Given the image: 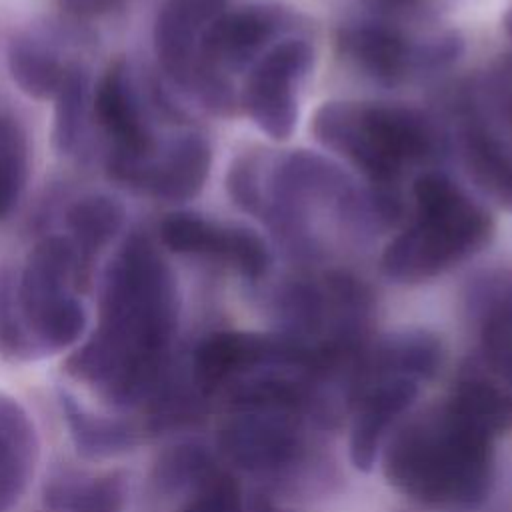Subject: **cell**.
Listing matches in <instances>:
<instances>
[{
  "instance_id": "1",
  "label": "cell",
  "mask_w": 512,
  "mask_h": 512,
  "mask_svg": "<svg viewBox=\"0 0 512 512\" xmlns=\"http://www.w3.org/2000/svg\"><path fill=\"white\" fill-rule=\"evenodd\" d=\"M176 276L158 244L130 232L100 278L98 322L64 360V370L114 408L150 404L168 380L178 332Z\"/></svg>"
},
{
  "instance_id": "2",
  "label": "cell",
  "mask_w": 512,
  "mask_h": 512,
  "mask_svg": "<svg viewBox=\"0 0 512 512\" xmlns=\"http://www.w3.org/2000/svg\"><path fill=\"white\" fill-rule=\"evenodd\" d=\"M230 200L260 220L282 248L304 262L330 252L328 232L366 238L392 228L380 196L344 166L312 152L250 148L226 174Z\"/></svg>"
},
{
  "instance_id": "3",
  "label": "cell",
  "mask_w": 512,
  "mask_h": 512,
  "mask_svg": "<svg viewBox=\"0 0 512 512\" xmlns=\"http://www.w3.org/2000/svg\"><path fill=\"white\" fill-rule=\"evenodd\" d=\"M494 436L448 398L392 430L380 450L382 470L412 500L438 508H470L490 492Z\"/></svg>"
},
{
  "instance_id": "4",
  "label": "cell",
  "mask_w": 512,
  "mask_h": 512,
  "mask_svg": "<svg viewBox=\"0 0 512 512\" xmlns=\"http://www.w3.org/2000/svg\"><path fill=\"white\" fill-rule=\"evenodd\" d=\"M310 128L318 144L380 190L400 192L412 170H424L446 150L438 124L402 104L330 100L314 112Z\"/></svg>"
},
{
  "instance_id": "5",
  "label": "cell",
  "mask_w": 512,
  "mask_h": 512,
  "mask_svg": "<svg viewBox=\"0 0 512 512\" xmlns=\"http://www.w3.org/2000/svg\"><path fill=\"white\" fill-rule=\"evenodd\" d=\"M414 216L380 256L382 274L398 284L432 280L482 252L494 236L490 212L438 170L412 180Z\"/></svg>"
},
{
  "instance_id": "6",
  "label": "cell",
  "mask_w": 512,
  "mask_h": 512,
  "mask_svg": "<svg viewBox=\"0 0 512 512\" xmlns=\"http://www.w3.org/2000/svg\"><path fill=\"white\" fill-rule=\"evenodd\" d=\"M440 364L442 344L426 330H402L366 348L350 398L348 448L358 470L374 466L386 438Z\"/></svg>"
},
{
  "instance_id": "7",
  "label": "cell",
  "mask_w": 512,
  "mask_h": 512,
  "mask_svg": "<svg viewBox=\"0 0 512 512\" xmlns=\"http://www.w3.org/2000/svg\"><path fill=\"white\" fill-rule=\"evenodd\" d=\"M92 280L64 234L40 238L18 268V302L26 330L40 358L76 346L88 324L80 292Z\"/></svg>"
},
{
  "instance_id": "8",
  "label": "cell",
  "mask_w": 512,
  "mask_h": 512,
  "mask_svg": "<svg viewBox=\"0 0 512 512\" xmlns=\"http://www.w3.org/2000/svg\"><path fill=\"white\" fill-rule=\"evenodd\" d=\"M478 296V348L450 398L498 434L512 426V278H490Z\"/></svg>"
},
{
  "instance_id": "9",
  "label": "cell",
  "mask_w": 512,
  "mask_h": 512,
  "mask_svg": "<svg viewBox=\"0 0 512 512\" xmlns=\"http://www.w3.org/2000/svg\"><path fill=\"white\" fill-rule=\"evenodd\" d=\"M340 54L364 76L382 84L432 76L456 64L464 52V38L454 28L414 36L390 16H368L346 22L338 32Z\"/></svg>"
},
{
  "instance_id": "10",
  "label": "cell",
  "mask_w": 512,
  "mask_h": 512,
  "mask_svg": "<svg viewBox=\"0 0 512 512\" xmlns=\"http://www.w3.org/2000/svg\"><path fill=\"white\" fill-rule=\"evenodd\" d=\"M226 8V0H164L152 28V44L166 80L214 116L240 110L234 80L214 74L202 58V34Z\"/></svg>"
},
{
  "instance_id": "11",
  "label": "cell",
  "mask_w": 512,
  "mask_h": 512,
  "mask_svg": "<svg viewBox=\"0 0 512 512\" xmlns=\"http://www.w3.org/2000/svg\"><path fill=\"white\" fill-rule=\"evenodd\" d=\"M218 432L222 454L248 472H276L304 450V424L312 414L298 402H252L226 408Z\"/></svg>"
},
{
  "instance_id": "12",
  "label": "cell",
  "mask_w": 512,
  "mask_h": 512,
  "mask_svg": "<svg viewBox=\"0 0 512 512\" xmlns=\"http://www.w3.org/2000/svg\"><path fill=\"white\" fill-rule=\"evenodd\" d=\"M310 36H288L270 46L244 74L240 110L274 140H288L298 122V88L314 68Z\"/></svg>"
},
{
  "instance_id": "13",
  "label": "cell",
  "mask_w": 512,
  "mask_h": 512,
  "mask_svg": "<svg viewBox=\"0 0 512 512\" xmlns=\"http://www.w3.org/2000/svg\"><path fill=\"white\" fill-rule=\"evenodd\" d=\"M310 32V22L284 4L252 2L224 8L202 34V58L214 74L234 80L276 42Z\"/></svg>"
},
{
  "instance_id": "14",
  "label": "cell",
  "mask_w": 512,
  "mask_h": 512,
  "mask_svg": "<svg viewBox=\"0 0 512 512\" xmlns=\"http://www.w3.org/2000/svg\"><path fill=\"white\" fill-rule=\"evenodd\" d=\"M212 168V146L196 130H184L160 142L144 160L106 154L104 170L110 182L158 202L182 204L196 198Z\"/></svg>"
},
{
  "instance_id": "15",
  "label": "cell",
  "mask_w": 512,
  "mask_h": 512,
  "mask_svg": "<svg viewBox=\"0 0 512 512\" xmlns=\"http://www.w3.org/2000/svg\"><path fill=\"white\" fill-rule=\"evenodd\" d=\"M158 240L172 254L222 264L250 282L262 280L270 270V250L254 230L198 212L166 214L158 224Z\"/></svg>"
},
{
  "instance_id": "16",
  "label": "cell",
  "mask_w": 512,
  "mask_h": 512,
  "mask_svg": "<svg viewBox=\"0 0 512 512\" xmlns=\"http://www.w3.org/2000/svg\"><path fill=\"white\" fill-rule=\"evenodd\" d=\"M92 120L108 138V154L144 160L160 144L152 130L148 104L126 58L112 60L94 80Z\"/></svg>"
},
{
  "instance_id": "17",
  "label": "cell",
  "mask_w": 512,
  "mask_h": 512,
  "mask_svg": "<svg viewBox=\"0 0 512 512\" xmlns=\"http://www.w3.org/2000/svg\"><path fill=\"white\" fill-rule=\"evenodd\" d=\"M456 150L474 186L492 204L512 212V142L486 120L476 98L462 108Z\"/></svg>"
},
{
  "instance_id": "18",
  "label": "cell",
  "mask_w": 512,
  "mask_h": 512,
  "mask_svg": "<svg viewBox=\"0 0 512 512\" xmlns=\"http://www.w3.org/2000/svg\"><path fill=\"white\" fill-rule=\"evenodd\" d=\"M40 442L26 408L0 392V512H10L28 488Z\"/></svg>"
},
{
  "instance_id": "19",
  "label": "cell",
  "mask_w": 512,
  "mask_h": 512,
  "mask_svg": "<svg viewBox=\"0 0 512 512\" xmlns=\"http://www.w3.org/2000/svg\"><path fill=\"white\" fill-rule=\"evenodd\" d=\"M126 224L124 204L110 194L90 192L78 196L64 212V236L68 238L82 272L94 278L98 256L120 236Z\"/></svg>"
},
{
  "instance_id": "20",
  "label": "cell",
  "mask_w": 512,
  "mask_h": 512,
  "mask_svg": "<svg viewBox=\"0 0 512 512\" xmlns=\"http://www.w3.org/2000/svg\"><path fill=\"white\" fill-rule=\"evenodd\" d=\"M58 402L70 440L86 458H114L134 450L142 440L144 426L134 420L96 414L66 390H60Z\"/></svg>"
},
{
  "instance_id": "21",
  "label": "cell",
  "mask_w": 512,
  "mask_h": 512,
  "mask_svg": "<svg viewBox=\"0 0 512 512\" xmlns=\"http://www.w3.org/2000/svg\"><path fill=\"white\" fill-rule=\"evenodd\" d=\"M70 60L42 34H14L6 46V70L16 88L32 100H52Z\"/></svg>"
},
{
  "instance_id": "22",
  "label": "cell",
  "mask_w": 512,
  "mask_h": 512,
  "mask_svg": "<svg viewBox=\"0 0 512 512\" xmlns=\"http://www.w3.org/2000/svg\"><path fill=\"white\" fill-rule=\"evenodd\" d=\"M92 92L94 78L90 70L82 62L70 60L62 84L52 98V142L64 156L76 154L86 140L92 120Z\"/></svg>"
},
{
  "instance_id": "23",
  "label": "cell",
  "mask_w": 512,
  "mask_h": 512,
  "mask_svg": "<svg viewBox=\"0 0 512 512\" xmlns=\"http://www.w3.org/2000/svg\"><path fill=\"white\" fill-rule=\"evenodd\" d=\"M42 498L52 512H122L126 504V478L122 472L88 478L58 474L44 484Z\"/></svg>"
},
{
  "instance_id": "24",
  "label": "cell",
  "mask_w": 512,
  "mask_h": 512,
  "mask_svg": "<svg viewBox=\"0 0 512 512\" xmlns=\"http://www.w3.org/2000/svg\"><path fill=\"white\" fill-rule=\"evenodd\" d=\"M30 176V142L22 120L0 104V222L20 204Z\"/></svg>"
},
{
  "instance_id": "25",
  "label": "cell",
  "mask_w": 512,
  "mask_h": 512,
  "mask_svg": "<svg viewBox=\"0 0 512 512\" xmlns=\"http://www.w3.org/2000/svg\"><path fill=\"white\" fill-rule=\"evenodd\" d=\"M18 268L12 264H0V358L12 364H24L40 360V352L34 346L18 302Z\"/></svg>"
},
{
  "instance_id": "26",
  "label": "cell",
  "mask_w": 512,
  "mask_h": 512,
  "mask_svg": "<svg viewBox=\"0 0 512 512\" xmlns=\"http://www.w3.org/2000/svg\"><path fill=\"white\" fill-rule=\"evenodd\" d=\"M214 460L204 446L180 444L166 450L154 464V484L160 492H180L192 488L206 472L214 468Z\"/></svg>"
},
{
  "instance_id": "27",
  "label": "cell",
  "mask_w": 512,
  "mask_h": 512,
  "mask_svg": "<svg viewBox=\"0 0 512 512\" xmlns=\"http://www.w3.org/2000/svg\"><path fill=\"white\" fill-rule=\"evenodd\" d=\"M176 512H244V498L238 480L214 466L192 488Z\"/></svg>"
},
{
  "instance_id": "28",
  "label": "cell",
  "mask_w": 512,
  "mask_h": 512,
  "mask_svg": "<svg viewBox=\"0 0 512 512\" xmlns=\"http://www.w3.org/2000/svg\"><path fill=\"white\" fill-rule=\"evenodd\" d=\"M130 0H56L60 12L76 22H90L126 8Z\"/></svg>"
},
{
  "instance_id": "29",
  "label": "cell",
  "mask_w": 512,
  "mask_h": 512,
  "mask_svg": "<svg viewBox=\"0 0 512 512\" xmlns=\"http://www.w3.org/2000/svg\"><path fill=\"white\" fill-rule=\"evenodd\" d=\"M370 8H374L380 16H392L404 10H410L420 0H364Z\"/></svg>"
},
{
  "instance_id": "30",
  "label": "cell",
  "mask_w": 512,
  "mask_h": 512,
  "mask_svg": "<svg viewBox=\"0 0 512 512\" xmlns=\"http://www.w3.org/2000/svg\"><path fill=\"white\" fill-rule=\"evenodd\" d=\"M502 26H504V32L506 36L512 40V6L504 12V18H502Z\"/></svg>"
},
{
  "instance_id": "31",
  "label": "cell",
  "mask_w": 512,
  "mask_h": 512,
  "mask_svg": "<svg viewBox=\"0 0 512 512\" xmlns=\"http://www.w3.org/2000/svg\"><path fill=\"white\" fill-rule=\"evenodd\" d=\"M506 114H508V122H510V126H512V88H510V94H508V98H506Z\"/></svg>"
},
{
  "instance_id": "32",
  "label": "cell",
  "mask_w": 512,
  "mask_h": 512,
  "mask_svg": "<svg viewBox=\"0 0 512 512\" xmlns=\"http://www.w3.org/2000/svg\"><path fill=\"white\" fill-rule=\"evenodd\" d=\"M258 512H284V510H276V508H262Z\"/></svg>"
}]
</instances>
